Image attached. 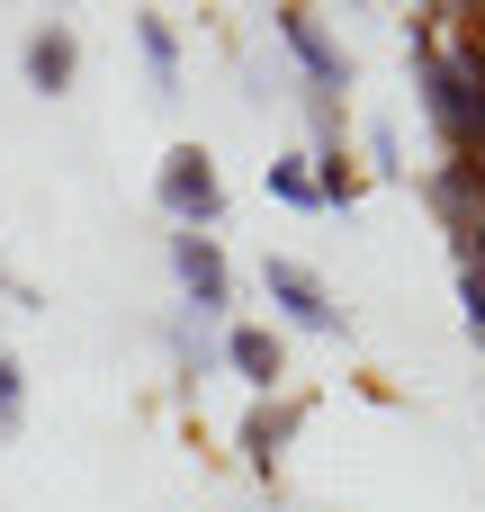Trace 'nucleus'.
<instances>
[{
	"instance_id": "1",
	"label": "nucleus",
	"mask_w": 485,
	"mask_h": 512,
	"mask_svg": "<svg viewBox=\"0 0 485 512\" xmlns=\"http://www.w3.org/2000/svg\"><path fill=\"white\" fill-rule=\"evenodd\" d=\"M153 198H162V216H171L180 234H216V225H225V180H216L207 144H171L162 171H153Z\"/></svg>"
},
{
	"instance_id": "5",
	"label": "nucleus",
	"mask_w": 485,
	"mask_h": 512,
	"mask_svg": "<svg viewBox=\"0 0 485 512\" xmlns=\"http://www.w3.org/2000/svg\"><path fill=\"white\" fill-rule=\"evenodd\" d=\"M18 72H27V90H45V99H63V90L81 81V36H72L63 18H45V27H27V45H18Z\"/></svg>"
},
{
	"instance_id": "13",
	"label": "nucleus",
	"mask_w": 485,
	"mask_h": 512,
	"mask_svg": "<svg viewBox=\"0 0 485 512\" xmlns=\"http://www.w3.org/2000/svg\"><path fill=\"white\" fill-rule=\"evenodd\" d=\"M369 153H378V171H405V144H396V126H369Z\"/></svg>"
},
{
	"instance_id": "6",
	"label": "nucleus",
	"mask_w": 485,
	"mask_h": 512,
	"mask_svg": "<svg viewBox=\"0 0 485 512\" xmlns=\"http://www.w3.org/2000/svg\"><path fill=\"white\" fill-rule=\"evenodd\" d=\"M297 423H306V405H270V396H261V405L243 414V432H234V441H243V459H252V477H279V459H288V441H297Z\"/></svg>"
},
{
	"instance_id": "4",
	"label": "nucleus",
	"mask_w": 485,
	"mask_h": 512,
	"mask_svg": "<svg viewBox=\"0 0 485 512\" xmlns=\"http://www.w3.org/2000/svg\"><path fill=\"white\" fill-rule=\"evenodd\" d=\"M261 288H270V306L297 324V333H333L342 315H333V297H324V279L306 270V261H288V252H270L261 261Z\"/></svg>"
},
{
	"instance_id": "2",
	"label": "nucleus",
	"mask_w": 485,
	"mask_h": 512,
	"mask_svg": "<svg viewBox=\"0 0 485 512\" xmlns=\"http://www.w3.org/2000/svg\"><path fill=\"white\" fill-rule=\"evenodd\" d=\"M279 45L297 54V72H306V90H315V99H333V90L351 81V54L324 36V18H315L306 0H279Z\"/></svg>"
},
{
	"instance_id": "7",
	"label": "nucleus",
	"mask_w": 485,
	"mask_h": 512,
	"mask_svg": "<svg viewBox=\"0 0 485 512\" xmlns=\"http://www.w3.org/2000/svg\"><path fill=\"white\" fill-rule=\"evenodd\" d=\"M225 369H234L243 387H261V396H270V387L288 378V342H279L270 324H234V333H225Z\"/></svg>"
},
{
	"instance_id": "10",
	"label": "nucleus",
	"mask_w": 485,
	"mask_h": 512,
	"mask_svg": "<svg viewBox=\"0 0 485 512\" xmlns=\"http://www.w3.org/2000/svg\"><path fill=\"white\" fill-rule=\"evenodd\" d=\"M198 324H207V315H198ZM198 324H189V315L171 324V360H180V378H207V360H216V342H207Z\"/></svg>"
},
{
	"instance_id": "9",
	"label": "nucleus",
	"mask_w": 485,
	"mask_h": 512,
	"mask_svg": "<svg viewBox=\"0 0 485 512\" xmlns=\"http://www.w3.org/2000/svg\"><path fill=\"white\" fill-rule=\"evenodd\" d=\"M315 198H324V207H351V198H360L351 144H315Z\"/></svg>"
},
{
	"instance_id": "12",
	"label": "nucleus",
	"mask_w": 485,
	"mask_h": 512,
	"mask_svg": "<svg viewBox=\"0 0 485 512\" xmlns=\"http://www.w3.org/2000/svg\"><path fill=\"white\" fill-rule=\"evenodd\" d=\"M27 423V378H18V360L0 351V432H18Z\"/></svg>"
},
{
	"instance_id": "11",
	"label": "nucleus",
	"mask_w": 485,
	"mask_h": 512,
	"mask_svg": "<svg viewBox=\"0 0 485 512\" xmlns=\"http://www.w3.org/2000/svg\"><path fill=\"white\" fill-rule=\"evenodd\" d=\"M270 198H288V207H324V198H315V171H306V162H270Z\"/></svg>"
},
{
	"instance_id": "8",
	"label": "nucleus",
	"mask_w": 485,
	"mask_h": 512,
	"mask_svg": "<svg viewBox=\"0 0 485 512\" xmlns=\"http://www.w3.org/2000/svg\"><path fill=\"white\" fill-rule=\"evenodd\" d=\"M135 45H144V72H153V90L162 99H180V36H171V18H135Z\"/></svg>"
},
{
	"instance_id": "3",
	"label": "nucleus",
	"mask_w": 485,
	"mask_h": 512,
	"mask_svg": "<svg viewBox=\"0 0 485 512\" xmlns=\"http://www.w3.org/2000/svg\"><path fill=\"white\" fill-rule=\"evenodd\" d=\"M171 279H180V297L198 315H225L234 306V270H225L216 234H171Z\"/></svg>"
}]
</instances>
